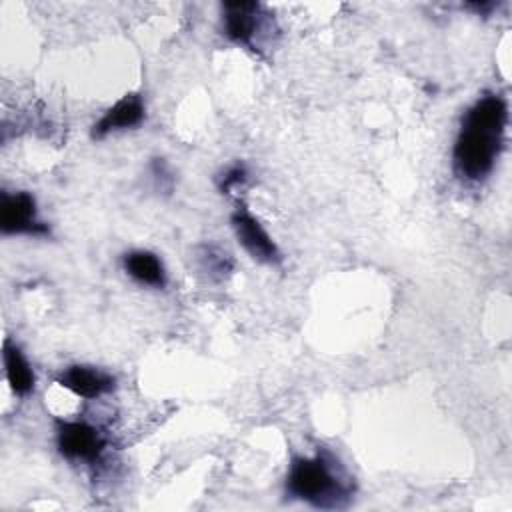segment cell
<instances>
[{"instance_id":"6da1fadb","label":"cell","mask_w":512,"mask_h":512,"mask_svg":"<svg viewBox=\"0 0 512 512\" xmlns=\"http://www.w3.org/2000/svg\"><path fill=\"white\" fill-rule=\"evenodd\" d=\"M506 122L508 106L498 94H484L466 110L452 150L454 170L460 178L478 182L492 172L504 142Z\"/></svg>"},{"instance_id":"30bf717a","label":"cell","mask_w":512,"mask_h":512,"mask_svg":"<svg viewBox=\"0 0 512 512\" xmlns=\"http://www.w3.org/2000/svg\"><path fill=\"white\" fill-rule=\"evenodd\" d=\"M4 372H6V380L12 388V392L16 396H26L34 390V372L26 360V356L22 354V350L12 344L10 340L4 342Z\"/></svg>"},{"instance_id":"7a4b0ae2","label":"cell","mask_w":512,"mask_h":512,"mask_svg":"<svg viewBox=\"0 0 512 512\" xmlns=\"http://www.w3.org/2000/svg\"><path fill=\"white\" fill-rule=\"evenodd\" d=\"M286 494L316 508H340L350 498L352 486L336 470L328 454L298 456L292 460L286 476Z\"/></svg>"},{"instance_id":"9c48e42d","label":"cell","mask_w":512,"mask_h":512,"mask_svg":"<svg viewBox=\"0 0 512 512\" xmlns=\"http://www.w3.org/2000/svg\"><path fill=\"white\" fill-rule=\"evenodd\" d=\"M122 264H124L126 274L130 278H134L136 282L152 286V288L166 286V270L154 252L132 250V252L124 254Z\"/></svg>"},{"instance_id":"8992f818","label":"cell","mask_w":512,"mask_h":512,"mask_svg":"<svg viewBox=\"0 0 512 512\" xmlns=\"http://www.w3.org/2000/svg\"><path fill=\"white\" fill-rule=\"evenodd\" d=\"M144 100L140 94L130 92L122 96L114 106H110L102 118L92 126L90 136L94 140H100L116 130H128L138 126L144 120Z\"/></svg>"},{"instance_id":"8fae6325","label":"cell","mask_w":512,"mask_h":512,"mask_svg":"<svg viewBox=\"0 0 512 512\" xmlns=\"http://www.w3.org/2000/svg\"><path fill=\"white\" fill-rule=\"evenodd\" d=\"M246 178H248L246 166H244V164H234V166H230V168L224 172V176L220 178V190H222V192H230L234 186L242 184Z\"/></svg>"},{"instance_id":"3957f363","label":"cell","mask_w":512,"mask_h":512,"mask_svg":"<svg viewBox=\"0 0 512 512\" xmlns=\"http://www.w3.org/2000/svg\"><path fill=\"white\" fill-rule=\"evenodd\" d=\"M108 440L98 428L82 420H60L56 424L58 452L68 460L96 462L106 450Z\"/></svg>"},{"instance_id":"5b68a950","label":"cell","mask_w":512,"mask_h":512,"mask_svg":"<svg viewBox=\"0 0 512 512\" xmlns=\"http://www.w3.org/2000/svg\"><path fill=\"white\" fill-rule=\"evenodd\" d=\"M234 234L238 242L244 246V250L258 262L264 264H278L282 260L280 250L276 242L270 238V234L262 228L256 216H252L246 206H238L230 216Z\"/></svg>"},{"instance_id":"52a82bcc","label":"cell","mask_w":512,"mask_h":512,"mask_svg":"<svg viewBox=\"0 0 512 512\" xmlns=\"http://www.w3.org/2000/svg\"><path fill=\"white\" fill-rule=\"evenodd\" d=\"M58 384L68 388L70 392H74L80 398H98L106 392H110L114 388V378L98 368L92 366H68L60 376H58Z\"/></svg>"},{"instance_id":"277c9868","label":"cell","mask_w":512,"mask_h":512,"mask_svg":"<svg viewBox=\"0 0 512 512\" xmlns=\"http://www.w3.org/2000/svg\"><path fill=\"white\" fill-rule=\"evenodd\" d=\"M0 230L4 234L48 236L50 228L38 220L36 200L28 192L0 194Z\"/></svg>"},{"instance_id":"ba28073f","label":"cell","mask_w":512,"mask_h":512,"mask_svg":"<svg viewBox=\"0 0 512 512\" xmlns=\"http://www.w3.org/2000/svg\"><path fill=\"white\" fill-rule=\"evenodd\" d=\"M224 16V34L236 42V44H252V38L258 28V10L260 6L256 2H224L222 4Z\"/></svg>"}]
</instances>
